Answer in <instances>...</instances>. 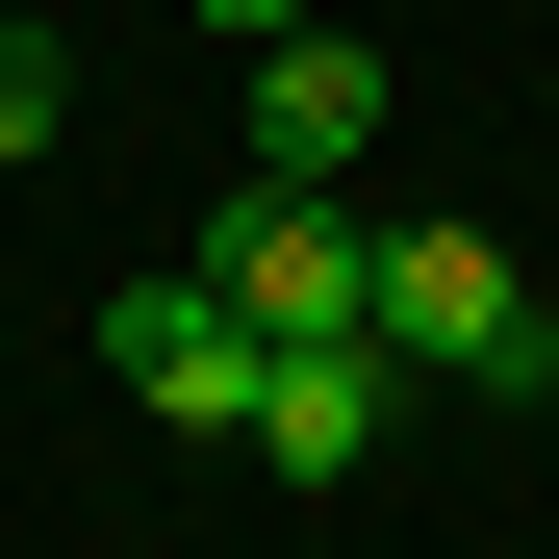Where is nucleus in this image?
I'll return each mask as SVG.
<instances>
[{
  "instance_id": "obj_1",
  "label": "nucleus",
  "mask_w": 559,
  "mask_h": 559,
  "mask_svg": "<svg viewBox=\"0 0 559 559\" xmlns=\"http://www.w3.org/2000/svg\"><path fill=\"white\" fill-rule=\"evenodd\" d=\"M204 280H229V331H254V356L382 331V229H356V204H306V178H229V204H204Z\"/></svg>"
},
{
  "instance_id": "obj_2",
  "label": "nucleus",
  "mask_w": 559,
  "mask_h": 559,
  "mask_svg": "<svg viewBox=\"0 0 559 559\" xmlns=\"http://www.w3.org/2000/svg\"><path fill=\"white\" fill-rule=\"evenodd\" d=\"M382 356H407V382H484V407H534V382H559L534 280H509L484 229H382Z\"/></svg>"
},
{
  "instance_id": "obj_3",
  "label": "nucleus",
  "mask_w": 559,
  "mask_h": 559,
  "mask_svg": "<svg viewBox=\"0 0 559 559\" xmlns=\"http://www.w3.org/2000/svg\"><path fill=\"white\" fill-rule=\"evenodd\" d=\"M103 382H128L153 432H254V331H229V280H204V254H153L128 306H103Z\"/></svg>"
},
{
  "instance_id": "obj_4",
  "label": "nucleus",
  "mask_w": 559,
  "mask_h": 559,
  "mask_svg": "<svg viewBox=\"0 0 559 559\" xmlns=\"http://www.w3.org/2000/svg\"><path fill=\"white\" fill-rule=\"evenodd\" d=\"M382 432H407V356H382V331H306V356H254V457H280V484H356Z\"/></svg>"
},
{
  "instance_id": "obj_5",
  "label": "nucleus",
  "mask_w": 559,
  "mask_h": 559,
  "mask_svg": "<svg viewBox=\"0 0 559 559\" xmlns=\"http://www.w3.org/2000/svg\"><path fill=\"white\" fill-rule=\"evenodd\" d=\"M356 153H382V51L356 26H280L254 51V178H356Z\"/></svg>"
},
{
  "instance_id": "obj_6",
  "label": "nucleus",
  "mask_w": 559,
  "mask_h": 559,
  "mask_svg": "<svg viewBox=\"0 0 559 559\" xmlns=\"http://www.w3.org/2000/svg\"><path fill=\"white\" fill-rule=\"evenodd\" d=\"M51 128H76V51H51V0H0V178H26Z\"/></svg>"
},
{
  "instance_id": "obj_7",
  "label": "nucleus",
  "mask_w": 559,
  "mask_h": 559,
  "mask_svg": "<svg viewBox=\"0 0 559 559\" xmlns=\"http://www.w3.org/2000/svg\"><path fill=\"white\" fill-rule=\"evenodd\" d=\"M204 26H229V51H280V26H331V0H204Z\"/></svg>"
}]
</instances>
